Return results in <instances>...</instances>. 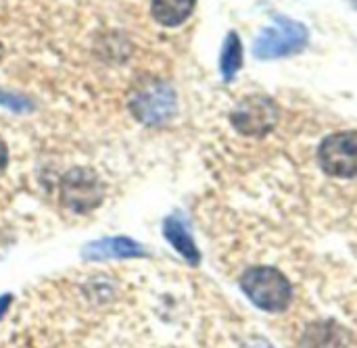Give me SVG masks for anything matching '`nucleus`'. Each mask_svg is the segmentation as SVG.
<instances>
[{
    "mask_svg": "<svg viewBox=\"0 0 357 348\" xmlns=\"http://www.w3.org/2000/svg\"><path fill=\"white\" fill-rule=\"evenodd\" d=\"M310 42V31L303 23L276 15L272 23L253 42V54L261 61L282 58L301 52Z\"/></svg>",
    "mask_w": 357,
    "mask_h": 348,
    "instance_id": "1",
    "label": "nucleus"
},
{
    "mask_svg": "<svg viewBox=\"0 0 357 348\" xmlns=\"http://www.w3.org/2000/svg\"><path fill=\"white\" fill-rule=\"evenodd\" d=\"M241 288L255 307L270 313L284 311L293 301L291 282L278 269L272 267H253L245 271Z\"/></svg>",
    "mask_w": 357,
    "mask_h": 348,
    "instance_id": "2",
    "label": "nucleus"
},
{
    "mask_svg": "<svg viewBox=\"0 0 357 348\" xmlns=\"http://www.w3.org/2000/svg\"><path fill=\"white\" fill-rule=\"evenodd\" d=\"M132 115L146 125H163L167 123L178 109L176 92L165 81H149L140 86L130 102Z\"/></svg>",
    "mask_w": 357,
    "mask_h": 348,
    "instance_id": "3",
    "label": "nucleus"
},
{
    "mask_svg": "<svg viewBox=\"0 0 357 348\" xmlns=\"http://www.w3.org/2000/svg\"><path fill=\"white\" fill-rule=\"evenodd\" d=\"M63 205L77 215L94 211L102 200V184L92 169L75 167L61 182Z\"/></svg>",
    "mask_w": 357,
    "mask_h": 348,
    "instance_id": "4",
    "label": "nucleus"
},
{
    "mask_svg": "<svg viewBox=\"0 0 357 348\" xmlns=\"http://www.w3.org/2000/svg\"><path fill=\"white\" fill-rule=\"evenodd\" d=\"M318 161L333 177H357V132H339L328 136L320 144Z\"/></svg>",
    "mask_w": 357,
    "mask_h": 348,
    "instance_id": "5",
    "label": "nucleus"
},
{
    "mask_svg": "<svg viewBox=\"0 0 357 348\" xmlns=\"http://www.w3.org/2000/svg\"><path fill=\"white\" fill-rule=\"evenodd\" d=\"M230 121L238 134L259 138V136L270 134L276 127L278 109L274 100L266 96H249L234 106Z\"/></svg>",
    "mask_w": 357,
    "mask_h": 348,
    "instance_id": "6",
    "label": "nucleus"
},
{
    "mask_svg": "<svg viewBox=\"0 0 357 348\" xmlns=\"http://www.w3.org/2000/svg\"><path fill=\"white\" fill-rule=\"evenodd\" d=\"M144 251L138 242L123 238V236H113V238H102L96 242H90L84 248V259H132V257H142Z\"/></svg>",
    "mask_w": 357,
    "mask_h": 348,
    "instance_id": "7",
    "label": "nucleus"
},
{
    "mask_svg": "<svg viewBox=\"0 0 357 348\" xmlns=\"http://www.w3.org/2000/svg\"><path fill=\"white\" fill-rule=\"evenodd\" d=\"M197 0H151V15L163 27L182 25L195 10Z\"/></svg>",
    "mask_w": 357,
    "mask_h": 348,
    "instance_id": "8",
    "label": "nucleus"
},
{
    "mask_svg": "<svg viewBox=\"0 0 357 348\" xmlns=\"http://www.w3.org/2000/svg\"><path fill=\"white\" fill-rule=\"evenodd\" d=\"M163 236L165 240L190 263V265H199L201 261V255H199V248L190 236V232L184 228V223L176 217H167L163 221Z\"/></svg>",
    "mask_w": 357,
    "mask_h": 348,
    "instance_id": "9",
    "label": "nucleus"
},
{
    "mask_svg": "<svg viewBox=\"0 0 357 348\" xmlns=\"http://www.w3.org/2000/svg\"><path fill=\"white\" fill-rule=\"evenodd\" d=\"M243 67V44H241V38L230 31L226 42H224V48H222V56H220V71H222V77L226 81H230Z\"/></svg>",
    "mask_w": 357,
    "mask_h": 348,
    "instance_id": "10",
    "label": "nucleus"
},
{
    "mask_svg": "<svg viewBox=\"0 0 357 348\" xmlns=\"http://www.w3.org/2000/svg\"><path fill=\"white\" fill-rule=\"evenodd\" d=\"M331 328L333 326H316L307 336V348H341V334H333Z\"/></svg>",
    "mask_w": 357,
    "mask_h": 348,
    "instance_id": "11",
    "label": "nucleus"
},
{
    "mask_svg": "<svg viewBox=\"0 0 357 348\" xmlns=\"http://www.w3.org/2000/svg\"><path fill=\"white\" fill-rule=\"evenodd\" d=\"M0 104L10 109V111H17V113H25V111H31V102L29 98L21 96V94H15V92H6L0 88Z\"/></svg>",
    "mask_w": 357,
    "mask_h": 348,
    "instance_id": "12",
    "label": "nucleus"
},
{
    "mask_svg": "<svg viewBox=\"0 0 357 348\" xmlns=\"http://www.w3.org/2000/svg\"><path fill=\"white\" fill-rule=\"evenodd\" d=\"M6 163H8V150H6V144L0 138V173L6 169Z\"/></svg>",
    "mask_w": 357,
    "mask_h": 348,
    "instance_id": "13",
    "label": "nucleus"
},
{
    "mask_svg": "<svg viewBox=\"0 0 357 348\" xmlns=\"http://www.w3.org/2000/svg\"><path fill=\"white\" fill-rule=\"evenodd\" d=\"M8 301H10V296H4V299H0V315L4 313V309L8 307Z\"/></svg>",
    "mask_w": 357,
    "mask_h": 348,
    "instance_id": "14",
    "label": "nucleus"
},
{
    "mask_svg": "<svg viewBox=\"0 0 357 348\" xmlns=\"http://www.w3.org/2000/svg\"><path fill=\"white\" fill-rule=\"evenodd\" d=\"M0 50H2V48H0Z\"/></svg>",
    "mask_w": 357,
    "mask_h": 348,
    "instance_id": "15",
    "label": "nucleus"
}]
</instances>
